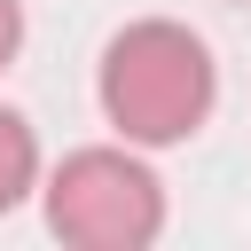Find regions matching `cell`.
<instances>
[{
	"label": "cell",
	"instance_id": "cell-2",
	"mask_svg": "<svg viewBox=\"0 0 251 251\" xmlns=\"http://www.w3.org/2000/svg\"><path fill=\"white\" fill-rule=\"evenodd\" d=\"M47 227L71 251H149L165 235V180L126 149H71L47 173Z\"/></svg>",
	"mask_w": 251,
	"mask_h": 251
},
{
	"label": "cell",
	"instance_id": "cell-3",
	"mask_svg": "<svg viewBox=\"0 0 251 251\" xmlns=\"http://www.w3.org/2000/svg\"><path fill=\"white\" fill-rule=\"evenodd\" d=\"M39 188V133L24 126V110L0 102V212H16Z\"/></svg>",
	"mask_w": 251,
	"mask_h": 251
},
{
	"label": "cell",
	"instance_id": "cell-1",
	"mask_svg": "<svg viewBox=\"0 0 251 251\" xmlns=\"http://www.w3.org/2000/svg\"><path fill=\"white\" fill-rule=\"evenodd\" d=\"M94 94H102V118L118 126V141L133 149H173L188 141L212 102H220V63L212 47L173 24V16H141L126 24L110 47H102V71H94Z\"/></svg>",
	"mask_w": 251,
	"mask_h": 251
},
{
	"label": "cell",
	"instance_id": "cell-4",
	"mask_svg": "<svg viewBox=\"0 0 251 251\" xmlns=\"http://www.w3.org/2000/svg\"><path fill=\"white\" fill-rule=\"evenodd\" d=\"M16 47H24V0H0V71L16 63Z\"/></svg>",
	"mask_w": 251,
	"mask_h": 251
}]
</instances>
